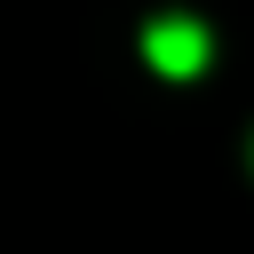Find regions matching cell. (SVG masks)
Masks as SVG:
<instances>
[{
	"instance_id": "1",
	"label": "cell",
	"mask_w": 254,
	"mask_h": 254,
	"mask_svg": "<svg viewBox=\"0 0 254 254\" xmlns=\"http://www.w3.org/2000/svg\"><path fill=\"white\" fill-rule=\"evenodd\" d=\"M206 56H214L206 24H190V16H159V24H143V64H151V71L190 79V71H206Z\"/></svg>"
}]
</instances>
